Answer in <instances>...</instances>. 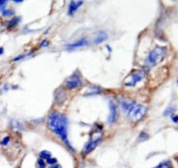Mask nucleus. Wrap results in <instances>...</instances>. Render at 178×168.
I'll return each instance as SVG.
<instances>
[{
    "instance_id": "12",
    "label": "nucleus",
    "mask_w": 178,
    "mask_h": 168,
    "mask_svg": "<svg viewBox=\"0 0 178 168\" xmlns=\"http://www.w3.org/2000/svg\"><path fill=\"white\" fill-rule=\"evenodd\" d=\"M20 17H13L12 20H10L7 22V24H6V26H7V28L8 29H12V28H14L15 26L19 24V22H20Z\"/></svg>"
},
{
    "instance_id": "18",
    "label": "nucleus",
    "mask_w": 178,
    "mask_h": 168,
    "mask_svg": "<svg viewBox=\"0 0 178 168\" xmlns=\"http://www.w3.org/2000/svg\"><path fill=\"white\" fill-rule=\"evenodd\" d=\"M57 159H55V158H50L49 160H46V164L50 165V166H54V165L57 164Z\"/></svg>"
},
{
    "instance_id": "16",
    "label": "nucleus",
    "mask_w": 178,
    "mask_h": 168,
    "mask_svg": "<svg viewBox=\"0 0 178 168\" xmlns=\"http://www.w3.org/2000/svg\"><path fill=\"white\" fill-rule=\"evenodd\" d=\"M37 167L38 168H46V162L45 160H42V159H38L37 160Z\"/></svg>"
},
{
    "instance_id": "17",
    "label": "nucleus",
    "mask_w": 178,
    "mask_h": 168,
    "mask_svg": "<svg viewBox=\"0 0 178 168\" xmlns=\"http://www.w3.org/2000/svg\"><path fill=\"white\" fill-rule=\"evenodd\" d=\"M149 140V135L146 132H141V134L139 136V140L140 141H146Z\"/></svg>"
},
{
    "instance_id": "19",
    "label": "nucleus",
    "mask_w": 178,
    "mask_h": 168,
    "mask_svg": "<svg viewBox=\"0 0 178 168\" xmlns=\"http://www.w3.org/2000/svg\"><path fill=\"white\" fill-rule=\"evenodd\" d=\"M9 141H10V137H9V136H6V137H4V139H3V140L1 141V145L4 146H5L8 145Z\"/></svg>"
},
{
    "instance_id": "9",
    "label": "nucleus",
    "mask_w": 178,
    "mask_h": 168,
    "mask_svg": "<svg viewBox=\"0 0 178 168\" xmlns=\"http://www.w3.org/2000/svg\"><path fill=\"white\" fill-rule=\"evenodd\" d=\"M88 45V40L86 38H82L80 40H78L77 42H75V43H72V44H69V45H65V47L67 49L69 50H73L76 49V48H78V47H83V46H85V45Z\"/></svg>"
},
{
    "instance_id": "13",
    "label": "nucleus",
    "mask_w": 178,
    "mask_h": 168,
    "mask_svg": "<svg viewBox=\"0 0 178 168\" xmlns=\"http://www.w3.org/2000/svg\"><path fill=\"white\" fill-rule=\"evenodd\" d=\"M155 168H173V165H172V162L170 160H165V161L161 162Z\"/></svg>"
},
{
    "instance_id": "20",
    "label": "nucleus",
    "mask_w": 178,
    "mask_h": 168,
    "mask_svg": "<svg viewBox=\"0 0 178 168\" xmlns=\"http://www.w3.org/2000/svg\"><path fill=\"white\" fill-rule=\"evenodd\" d=\"M6 4H7V1L6 0H0V9L1 10H3Z\"/></svg>"
},
{
    "instance_id": "22",
    "label": "nucleus",
    "mask_w": 178,
    "mask_h": 168,
    "mask_svg": "<svg viewBox=\"0 0 178 168\" xmlns=\"http://www.w3.org/2000/svg\"><path fill=\"white\" fill-rule=\"evenodd\" d=\"M172 121L174 123H178V115H176V116L172 117Z\"/></svg>"
},
{
    "instance_id": "26",
    "label": "nucleus",
    "mask_w": 178,
    "mask_h": 168,
    "mask_svg": "<svg viewBox=\"0 0 178 168\" xmlns=\"http://www.w3.org/2000/svg\"><path fill=\"white\" fill-rule=\"evenodd\" d=\"M177 84H178V79H177Z\"/></svg>"
},
{
    "instance_id": "2",
    "label": "nucleus",
    "mask_w": 178,
    "mask_h": 168,
    "mask_svg": "<svg viewBox=\"0 0 178 168\" xmlns=\"http://www.w3.org/2000/svg\"><path fill=\"white\" fill-rule=\"evenodd\" d=\"M165 57H166V48L162 46H156L149 53L148 57H146V66L149 67H153L163 61Z\"/></svg>"
},
{
    "instance_id": "4",
    "label": "nucleus",
    "mask_w": 178,
    "mask_h": 168,
    "mask_svg": "<svg viewBox=\"0 0 178 168\" xmlns=\"http://www.w3.org/2000/svg\"><path fill=\"white\" fill-rule=\"evenodd\" d=\"M146 72L143 70L135 71L132 73L130 74L128 78H126V80L123 83L124 86L130 87V86H135L137 84L141 82L143 78H145Z\"/></svg>"
},
{
    "instance_id": "10",
    "label": "nucleus",
    "mask_w": 178,
    "mask_h": 168,
    "mask_svg": "<svg viewBox=\"0 0 178 168\" xmlns=\"http://www.w3.org/2000/svg\"><path fill=\"white\" fill-rule=\"evenodd\" d=\"M136 102H134L133 100H131L130 98H122L120 99V104H121L122 108L126 111H128L131 107L133 106V105Z\"/></svg>"
},
{
    "instance_id": "25",
    "label": "nucleus",
    "mask_w": 178,
    "mask_h": 168,
    "mask_svg": "<svg viewBox=\"0 0 178 168\" xmlns=\"http://www.w3.org/2000/svg\"><path fill=\"white\" fill-rule=\"evenodd\" d=\"M13 2H15V3H21V2H23V1H22V0H19V1H18V0H14Z\"/></svg>"
},
{
    "instance_id": "6",
    "label": "nucleus",
    "mask_w": 178,
    "mask_h": 168,
    "mask_svg": "<svg viewBox=\"0 0 178 168\" xmlns=\"http://www.w3.org/2000/svg\"><path fill=\"white\" fill-rule=\"evenodd\" d=\"M101 140H102V137H99V138H97V139H95V140L89 141V143L87 144V145L84 146V148L83 153H84V155L89 154V152H92L94 149L99 145V143L101 142Z\"/></svg>"
},
{
    "instance_id": "23",
    "label": "nucleus",
    "mask_w": 178,
    "mask_h": 168,
    "mask_svg": "<svg viewBox=\"0 0 178 168\" xmlns=\"http://www.w3.org/2000/svg\"><path fill=\"white\" fill-rule=\"evenodd\" d=\"M50 168H62V166H61L60 165L56 164V165H54V166H51Z\"/></svg>"
},
{
    "instance_id": "1",
    "label": "nucleus",
    "mask_w": 178,
    "mask_h": 168,
    "mask_svg": "<svg viewBox=\"0 0 178 168\" xmlns=\"http://www.w3.org/2000/svg\"><path fill=\"white\" fill-rule=\"evenodd\" d=\"M48 128L51 131L54 132L57 136L59 137L64 143L67 146L70 151H74L73 147L70 146V141L68 140V134H67V126H68V120L66 116L62 113L54 111L49 116L48 119Z\"/></svg>"
},
{
    "instance_id": "24",
    "label": "nucleus",
    "mask_w": 178,
    "mask_h": 168,
    "mask_svg": "<svg viewBox=\"0 0 178 168\" xmlns=\"http://www.w3.org/2000/svg\"><path fill=\"white\" fill-rule=\"evenodd\" d=\"M4 53V48L3 47H0V55Z\"/></svg>"
},
{
    "instance_id": "21",
    "label": "nucleus",
    "mask_w": 178,
    "mask_h": 168,
    "mask_svg": "<svg viewBox=\"0 0 178 168\" xmlns=\"http://www.w3.org/2000/svg\"><path fill=\"white\" fill-rule=\"evenodd\" d=\"M49 45V42L47 40H44V41L41 42L40 44V47H46Z\"/></svg>"
},
{
    "instance_id": "5",
    "label": "nucleus",
    "mask_w": 178,
    "mask_h": 168,
    "mask_svg": "<svg viewBox=\"0 0 178 168\" xmlns=\"http://www.w3.org/2000/svg\"><path fill=\"white\" fill-rule=\"evenodd\" d=\"M83 85L82 79L80 76H78L77 74H73L72 76H70L65 83V87L69 90H72L77 87H80Z\"/></svg>"
},
{
    "instance_id": "8",
    "label": "nucleus",
    "mask_w": 178,
    "mask_h": 168,
    "mask_svg": "<svg viewBox=\"0 0 178 168\" xmlns=\"http://www.w3.org/2000/svg\"><path fill=\"white\" fill-rule=\"evenodd\" d=\"M84 4L83 1H70L68 8V15L71 16L77 11V9Z\"/></svg>"
},
{
    "instance_id": "14",
    "label": "nucleus",
    "mask_w": 178,
    "mask_h": 168,
    "mask_svg": "<svg viewBox=\"0 0 178 168\" xmlns=\"http://www.w3.org/2000/svg\"><path fill=\"white\" fill-rule=\"evenodd\" d=\"M39 157H40V159L46 161V160H49L50 158H51V152H49V151H46V150L42 151V152L39 153Z\"/></svg>"
},
{
    "instance_id": "11",
    "label": "nucleus",
    "mask_w": 178,
    "mask_h": 168,
    "mask_svg": "<svg viewBox=\"0 0 178 168\" xmlns=\"http://www.w3.org/2000/svg\"><path fill=\"white\" fill-rule=\"evenodd\" d=\"M107 39H108V34L105 32L101 31V32H99L97 33L96 39H95V44L96 45H99V44H101L102 42H104Z\"/></svg>"
},
{
    "instance_id": "15",
    "label": "nucleus",
    "mask_w": 178,
    "mask_h": 168,
    "mask_svg": "<svg viewBox=\"0 0 178 168\" xmlns=\"http://www.w3.org/2000/svg\"><path fill=\"white\" fill-rule=\"evenodd\" d=\"M15 12L13 10H11V9H6V10H3L2 11V15L4 17H9L14 15Z\"/></svg>"
},
{
    "instance_id": "3",
    "label": "nucleus",
    "mask_w": 178,
    "mask_h": 168,
    "mask_svg": "<svg viewBox=\"0 0 178 168\" xmlns=\"http://www.w3.org/2000/svg\"><path fill=\"white\" fill-rule=\"evenodd\" d=\"M147 110H148V108L144 105L135 103L133 106L127 111L128 112V118L132 122H138L145 116Z\"/></svg>"
},
{
    "instance_id": "7",
    "label": "nucleus",
    "mask_w": 178,
    "mask_h": 168,
    "mask_svg": "<svg viewBox=\"0 0 178 168\" xmlns=\"http://www.w3.org/2000/svg\"><path fill=\"white\" fill-rule=\"evenodd\" d=\"M118 119V109L116 105L112 101L109 102V115L108 118V122L110 124L115 123Z\"/></svg>"
}]
</instances>
